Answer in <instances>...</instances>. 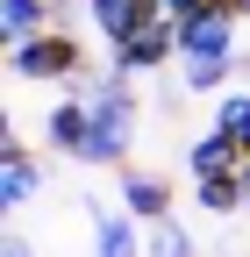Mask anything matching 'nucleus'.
Returning a JSON list of instances; mask_svg holds the SVG:
<instances>
[{
    "instance_id": "obj_12",
    "label": "nucleus",
    "mask_w": 250,
    "mask_h": 257,
    "mask_svg": "<svg viewBox=\"0 0 250 257\" xmlns=\"http://www.w3.org/2000/svg\"><path fill=\"white\" fill-rule=\"evenodd\" d=\"M193 200H200V214H214V221H222V214H243V207H250V179H243V172H236V179H200Z\"/></svg>"
},
{
    "instance_id": "obj_16",
    "label": "nucleus",
    "mask_w": 250,
    "mask_h": 257,
    "mask_svg": "<svg viewBox=\"0 0 250 257\" xmlns=\"http://www.w3.org/2000/svg\"><path fill=\"white\" fill-rule=\"evenodd\" d=\"M172 22H193V15H236V0H165Z\"/></svg>"
},
{
    "instance_id": "obj_19",
    "label": "nucleus",
    "mask_w": 250,
    "mask_h": 257,
    "mask_svg": "<svg viewBox=\"0 0 250 257\" xmlns=\"http://www.w3.org/2000/svg\"><path fill=\"white\" fill-rule=\"evenodd\" d=\"M243 179H250V150H243Z\"/></svg>"
},
{
    "instance_id": "obj_17",
    "label": "nucleus",
    "mask_w": 250,
    "mask_h": 257,
    "mask_svg": "<svg viewBox=\"0 0 250 257\" xmlns=\"http://www.w3.org/2000/svg\"><path fill=\"white\" fill-rule=\"evenodd\" d=\"M0 257H36V243H29V236H8V243H0Z\"/></svg>"
},
{
    "instance_id": "obj_3",
    "label": "nucleus",
    "mask_w": 250,
    "mask_h": 257,
    "mask_svg": "<svg viewBox=\"0 0 250 257\" xmlns=\"http://www.w3.org/2000/svg\"><path fill=\"white\" fill-rule=\"evenodd\" d=\"M8 72L15 79H79L86 72V50L72 29H43V36H29V43H8Z\"/></svg>"
},
{
    "instance_id": "obj_20",
    "label": "nucleus",
    "mask_w": 250,
    "mask_h": 257,
    "mask_svg": "<svg viewBox=\"0 0 250 257\" xmlns=\"http://www.w3.org/2000/svg\"><path fill=\"white\" fill-rule=\"evenodd\" d=\"M143 8H165V0H143Z\"/></svg>"
},
{
    "instance_id": "obj_15",
    "label": "nucleus",
    "mask_w": 250,
    "mask_h": 257,
    "mask_svg": "<svg viewBox=\"0 0 250 257\" xmlns=\"http://www.w3.org/2000/svg\"><path fill=\"white\" fill-rule=\"evenodd\" d=\"M143 257H200V243L186 236V221H150V236H143Z\"/></svg>"
},
{
    "instance_id": "obj_10",
    "label": "nucleus",
    "mask_w": 250,
    "mask_h": 257,
    "mask_svg": "<svg viewBox=\"0 0 250 257\" xmlns=\"http://www.w3.org/2000/svg\"><path fill=\"white\" fill-rule=\"evenodd\" d=\"M186 72H179V93H200V100H222V93L243 79L236 72V57H179Z\"/></svg>"
},
{
    "instance_id": "obj_6",
    "label": "nucleus",
    "mask_w": 250,
    "mask_h": 257,
    "mask_svg": "<svg viewBox=\"0 0 250 257\" xmlns=\"http://www.w3.org/2000/svg\"><path fill=\"white\" fill-rule=\"evenodd\" d=\"M114 193H121V207H129L136 221H165V214H172V186H165V172H136V165H121Z\"/></svg>"
},
{
    "instance_id": "obj_14",
    "label": "nucleus",
    "mask_w": 250,
    "mask_h": 257,
    "mask_svg": "<svg viewBox=\"0 0 250 257\" xmlns=\"http://www.w3.org/2000/svg\"><path fill=\"white\" fill-rule=\"evenodd\" d=\"M86 15H93V29H100L107 43H121V36H129V29H136L150 8H143V0H86Z\"/></svg>"
},
{
    "instance_id": "obj_5",
    "label": "nucleus",
    "mask_w": 250,
    "mask_h": 257,
    "mask_svg": "<svg viewBox=\"0 0 250 257\" xmlns=\"http://www.w3.org/2000/svg\"><path fill=\"white\" fill-rule=\"evenodd\" d=\"M179 57H243L236 15H193V22H179Z\"/></svg>"
},
{
    "instance_id": "obj_11",
    "label": "nucleus",
    "mask_w": 250,
    "mask_h": 257,
    "mask_svg": "<svg viewBox=\"0 0 250 257\" xmlns=\"http://www.w3.org/2000/svg\"><path fill=\"white\" fill-rule=\"evenodd\" d=\"M0 29H8V43H29L57 29V0H0Z\"/></svg>"
},
{
    "instance_id": "obj_18",
    "label": "nucleus",
    "mask_w": 250,
    "mask_h": 257,
    "mask_svg": "<svg viewBox=\"0 0 250 257\" xmlns=\"http://www.w3.org/2000/svg\"><path fill=\"white\" fill-rule=\"evenodd\" d=\"M236 22H250V0H236Z\"/></svg>"
},
{
    "instance_id": "obj_4",
    "label": "nucleus",
    "mask_w": 250,
    "mask_h": 257,
    "mask_svg": "<svg viewBox=\"0 0 250 257\" xmlns=\"http://www.w3.org/2000/svg\"><path fill=\"white\" fill-rule=\"evenodd\" d=\"M36 186H43L36 150L8 128V136H0V200H8V207H29V200H36Z\"/></svg>"
},
{
    "instance_id": "obj_1",
    "label": "nucleus",
    "mask_w": 250,
    "mask_h": 257,
    "mask_svg": "<svg viewBox=\"0 0 250 257\" xmlns=\"http://www.w3.org/2000/svg\"><path fill=\"white\" fill-rule=\"evenodd\" d=\"M72 100H86L93 107V136H86V157L79 165H129V136H136V86H129V72H79L72 79Z\"/></svg>"
},
{
    "instance_id": "obj_13",
    "label": "nucleus",
    "mask_w": 250,
    "mask_h": 257,
    "mask_svg": "<svg viewBox=\"0 0 250 257\" xmlns=\"http://www.w3.org/2000/svg\"><path fill=\"white\" fill-rule=\"evenodd\" d=\"M207 128H222L236 150H250V86H229L222 100H214V121Z\"/></svg>"
},
{
    "instance_id": "obj_2",
    "label": "nucleus",
    "mask_w": 250,
    "mask_h": 257,
    "mask_svg": "<svg viewBox=\"0 0 250 257\" xmlns=\"http://www.w3.org/2000/svg\"><path fill=\"white\" fill-rule=\"evenodd\" d=\"M172 57H179V22H172L165 8H150L121 43H107V64H114V72H129V79H136V72H165Z\"/></svg>"
},
{
    "instance_id": "obj_7",
    "label": "nucleus",
    "mask_w": 250,
    "mask_h": 257,
    "mask_svg": "<svg viewBox=\"0 0 250 257\" xmlns=\"http://www.w3.org/2000/svg\"><path fill=\"white\" fill-rule=\"evenodd\" d=\"M86 136H93V107H86V100H57V107L43 114V143H50L57 157H86Z\"/></svg>"
},
{
    "instance_id": "obj_9",
    "label": "nucleus",
    "mask_w": 250,
    "mask_h": 257,
    "mask_svg": "<svg viewBox=\"0 0 250 257\" xmlns=\"http://www.w3.org/2000/svg\"><path fill=\"white\" fill-rule=\"evenodd\" d=\"M143 236H150V221H136L129 207H114L93 221V250L100 257H143Z\"/></svg>"
},
{
    "instance_id": "obj_8",
    "label": "nucleus",
    "mask_w": 250,
    "mask_h": 257,
    "mask_svg": "<svg viewBox=\"0 0 250 257\" xmlns=\"http://www.w3.org/2000/svg\"><path fill=\"white\" fill-rule=\"evenodd\" d=\"M186 172H193V186H200V179H236V172H243V150L222 136V128H207V136L186 143Z\"/></svg>"
}]
</instances>
